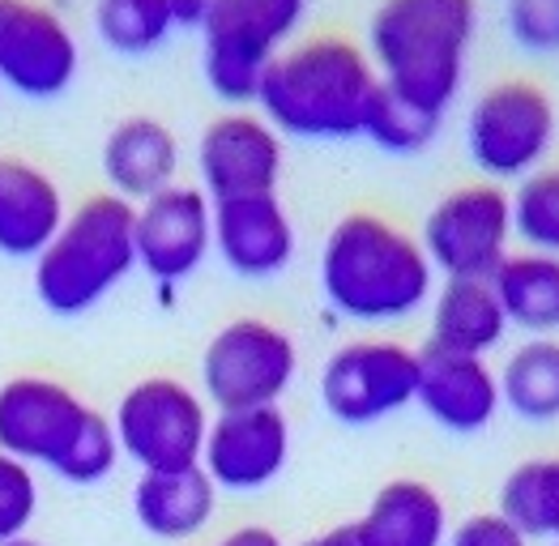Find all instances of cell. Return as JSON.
<instances>
[{"instance_id": "7", "label": "cell", "mask_w": 559, "mask_h": 546, "mask_svg": "<svg viewBox=\"0 0 559 546\" xmlns=\"http://www.w3.org/2000/svg\"><path fill=\"white\" fill-rule=\"evenodd\" d=\"M308 0H218L201 26V73L223 103H252L270 60L304 26Z\"/></svg>"}, {"instance_id": "21", "label": "cell", "mask_w": 559, "mask_h": 546, "mask_svg": "<svg viewBox=\"0 0 559 546\" xmlns=\"http://www.w3.org/2000/svg\"><path fill=\"white\" fill-rule=\"evenodd\" d=\"M218 512V487L201 465L167 470V474H141L133 487V517L150 538L188 543L197 538Z\"/></svg>"}, {"instance_id": "16", "label": "cell", "mask_w": 559, "mask_h": 546, "mask_svg": "<svg viewBox=\"0 0 559 546\" xmlns=\"http://www.w3.org/2000/svg\"><path fill=\"white\" fill-rule=\"evenodd\" d=\"M214 252L243 282H270L295 265L299 227L278 192L214 201Z\"/></svg>"}, {"instance_id": "19", "label": "cell", "mask_w": 559, "mask_h": 546, "mask_svg": "<svg viewBox=\"0 0 559 546\" xmlns=\"http://www.w3.org/2000/svg\"><path fill=\"white\" fill-rule=\"evenodd\" d=\"M69 218L60 180L26 154H0V257L35 261Z\"/></svg>"}, {"instance_id": "5", "label": "cell", "mask_w": 559, "mask_h": 546, "mask_svg": "<svg viewBox=\"0 0 559 546\" xmlns=\"http://www.w3.org/2000/svg\"><path fill=\"white\" fill-rule=\"evenodd\" d=\"M133 214L138 210L107 188L69 205L64 227L31 261L35 299L51 317H86L138 270Z\"/></svg>"}, {"instance_id": "12", "label": "cell", "mask_w": 559, "mask_h": 546, "mask_svg": "<svg viewBox=\"0 0 559 546\" xmlns=\"http://www.w3.org/2000/svg\"><path fill=\"white\" fill-rule=\"evenodd\" d=\"M82 44L44 0H0V86L22 98H60L78 82Z\"/></svg>"}, {"instance_id": "9", "label": "cell", "mask_w": 559, "mask_h": 546, "mask_svg": "<svg viewBox=\"0 0 559 546\" xmlns=\"http://www.w3.org/2000/svg\"><path fill=\"white\" fill-rule=\"evenodd\" d=\"M210 418L214 414L201 389L176 376H145L116 402L111 427L120 456H129L141 474H167L201 465Z\"/></svg>"}, {"instance_id": "11", "label": "cell", "mask_w": 559, "mask_h": 546, "mask_svg": "<svg viewBox=\"0 0 559 546\" xmlns=\"http://www.w3.org/2000/svg\"><path fill=\"white\" fill-rule=\"evenodd\" d=\"M419 351L397 337H350L321 367V406L342 427H372L415 406Z\"/></svg>"}, {"instance_id": "30", "label": "cell", "mask_w": 559, "mask_h": 546, "mask_svg": "<svg viewBox=\"0 0 559 546\" xmlns=\"http://www.w3.org/2000/svg\"><path fill=\"white\" fill-rule=\"evenodd\" d=\"M504 31L530 56H559V0H504Z\"/></svg>"}, {"instance_id": "26", "label": "cell", "mask_w": 559, "mask_h": 546, "mask_svg": "<svg viewBox=\"0 0 559 546\" xmlns=\"http://www.w3.org/2000/svg\"><path fill=\"white\" fill-rule=\"evenodd\" d=\"M94 35L120 56H150L180 26L167 0H94Z\"/></svg>"}, {"instance_id": "32", "label": "cell", "mask_w": 559, "mask_h": 546, "mask_svg": "<svg viewBox=\"0 0 559 546\" xmlns=\"http://www.w3.org/2000/svg\"><path fill=\"white\" fill-rule=\"evenodd\" d=\"M167 9H171V17H176V26H192V31H201V26H205V17L218 9V0H167Z\"/></svg>"}, {"instance_id": "10", "label": "cell", "mask_w": 559, "mask_h": 546, "mask_svg": "<svg viewBox=\"0 0 559 546\" xmlns=\"http://www.w3.org/2000/svg\"><path fill=\"white\" fill-rule=\"evenodd\" d=\"M419 244L440 282L491 277L516 244L513 192L487 180L449 188L423 214Z\"/></svg>"}, {"instance_id": "29", "label": "cell", "mask_w": 559, "mask_h": 546, "mask_svg": "<svg viewBox=\"0 0 559 546\" xmlns=\"http://www.w3.org/2000/svg\"><path fill=\"white\" fill-rule=\"evenodd\" d=\"M35 512H39L35 470L17 456L0 453V546L13 543V538H26Z\"/></svg>"}, {"instance_id": "14", "label": "cell", "mask_w": 559, "mask_h": 546, "mask_svg": "<svg viewBox=\"0 0 559 546\" xmlns=\"http://www.w3.org/2000/svg\"><path fill=\"white\" fill-rule=\"evenodd\" d=\"M133 210L138 270L158 290L185 286L214 252V201L197 183L180 180Z\"/></svg>"}, {"instance_id": "3", "label": "cell", "mask_w": 559, "mask_h": 546, "mask_svg": "<svg viewBox=\"0 0 559 546\" xmlns=\"http://www.w3.org/2000/svg\"><path fill=\"white\" fill-rule=\"evenodd\" d=\"M474 39L478 0H380L364 51L393 98L444 120L466 86Z\"/></svg>"}, {"instance_id": "23", "label": "cell", "mask_w": 559, "mask_h": 546, "mask_svg": "<svg viewBox=\"0 0 559 546\" xmlns=\"http://www.w3.org/2000/svg\"><path fill=\"white\" fill-rule=\"evenodd\" d=\"M491 286L509 329H521L525 337H559V257L513 248L491 273Z\"/></svg>"}, {"instance_id": "1", "label": "cell", "mask_w": 559, "mask_h": 546, "mask_svg": "<svg viewBox=\"0 0 559 546\" xmlns=\"http://www.w3.org/2000/svg\"><path fill=\"white\" fill-rule=\"evenodd\" d=\"M317 277L329 312L368 329L415 320L440 286L419 235L372 210L342 214L329 227Z\"/></svg>"}, {"instance_id": "24", "label": "cell", "mask_w": 559, "mask_h": 546, "mask_svg": "<svg viewBox=\"0 0 559 546\" xmlns=\"http://www.w3.org/2000/svg\"><path fill=\"white\" fill-rule=\"evenodd\" d=\"M500 402L521 423H559V337H525L496 367Z\"/></svg>"}, {"instance_id": "35", "label": "cell", "mask_w": 559, "mask_h": 546, "mask_svg": "<svg viewBox=\"0 0 559 546\" xmlns=\"http://www.w3.org/2000/svg\"><path fill=\"white\" fill-rule=\"evenodd\" d=\"M4 546H44V543H35V538H13V543H4Z\"/></svg>"}, {"instance_id": "15", "label": "cell", "mask_w": 559, "mask_h": 546, "mask_svg": "<svg viewBox=\"0 0 559 546\" xmlns=\"http://www.w3.org/2000/svg\"><path fill=\"white\" fill-rule=\"evenodd\" d=\"M290 461V418L282 406L218 410L210 418L201 470L218 491L252 496L270 487Z\"/></svg>"}, {"instance_id": "25", "label": "cell", "mask_w": 559, "mask_h": 546, "mask_svg": "<svg viewBox=\"0 0 559 546\" xmlns=\"http://www.w3.org/2000/svg\"><path fill=\"white\" fill-rule=\"evenodd\" d=\"M496 512L530 543L559 546V453L513 465L500 483Z\"/></svg>"}, {"instance_id": "17", "label": "cell", "mask_w": 559, "mask_h": 546, "mask_svg": "<svg viewBox=\"0 0 559 546\" xmlns=\"http://www.w3.org/2000/svg\"><path fill=\"white\" fill-rule=\"evenodd\" d=\"M98 167H103V180H107L111 197L141 205V201L167 192L171 183H180L185 150H180V136L167 120L138 111V116H124L107 129L103 150H98Z\"/></svg>"}, {"instance_id": "2", "label": "cell", "mask_w": 559, "mask_h": 546, "mask_svg": "<svg viewBox=\"0 0 559 546\" xmlns=\"http://www.w3.org/2000/svg\"><path fill=\"white\" fill-rule=\"evenodd\" d=\"M380 91L364 44L346 35H308L270 60L252 103L282 141H350L364 136Z\"/></svg>"}, {"instance_id": "6", "label": "cell", "mask_w": 559, "mask_h": 546, "mask_svg": "<svg viewBox=\"0 0 559 546\" xmlns=\"http://www.w3.org/2000/svg\"><path fill=\"white\" fill-rule=\"evenodd\" d=\"M462 141L474 171L487 183H521L543 171L556 154L559 111L556 98L530 78L491 82L469 98Z\"/></svg>"}, {"instance_id": "8", "label": "cell", "mask_w": 559, "mask_h": 546, "mask_svg": "<svg viewBox=\"0 0 559 546\" xmlns=\"http://www.w3.org/2000/svg\"><path fill=\"white\" fill-rule=\"evenodd\" d=\"M299 376V342L265 317L227 320L201 351V397L210 410L282 406Z\"/></svg>"}, {"instance_id": "13", "label": "cell", "mask_w": 559, "mask_h": 546, "mask_svg": "<svg viewBox=\"0 0 559 546\" xmlns=\"http://www.w3.org/2000/svg\"><path fill=\"white\" fill-rule=\"evenodd\" d=\"M197 188L210 201L278 192L286 171V141L252 107L218 111L197 136Z\"/></svg>"}, {"instance_id": "34", "label": "cell", "mask_w": 559, "mask_h": 546, "mask_svg": "<svg viewBox=\"0 0 559 546\" xmlns=\"http://www.w3.org/2000/svg\"><path fill=\"white\" fill-rule=\"evenodd\" d=\"M299 546H364V538H359V525L346 521V525H333V530H325V534H317V538H308V543Z\"/></svg>"}, {"instance_id": "28", "label": "cell", "mask_w": 559, "mask_h": 546, "mask_svg": "<svg viewBox=\"0 0 559 546\" xmlns=\"http://www.w3.org/2000/svg\"><path fill=\"white\" fill-rule=\"evenodd\" d=\"M436 133H440L436 116H423L411 103L393 98L389 91H380L372 116L364 124V136L372 141L376 150H384V154H423L436 141Z\"/></svg>"}, {"instance_id": "22", "label": "cell", "mask_w": 559, "mask_h": 546, "mask_svg": "<svg viewBox=\"0 0 559 546\" xmlns=\"http://www.w3.org/2000/svg\"><path fill=\"white\" fill-rule=\"evenodd\" d=\"M355 525L364 546H444L453 530L440 491L423 478H389Z\"/></svg>"}, {"instance_id": "20", "label": "cell", "mask_w": 559, "mask_h": 546, "mask_svg": "<svg viewBox=\"0 0 559 546\" xmlns=\"http://www.w3.org/2000/svg\"><path fill=\"white\" fill-rule=\"evenodd\" d=\"M509 317L496 299L491 277H453L440 282L431 304H427V346L449 351V355H474L491 359L504 337H509Z\"/></svg>"}, {"instance_id": "18", "label": "cell", "mask_w": 559, "mask_h": 546, "mask_svg": "<svg viewBox=\"0 0 559 546\" xmlns=\"http://www.w3.org/2000/svg\"><path fill=\"white\" fill-rule=\"evenodd\" d=\"M415 406L423 414L453 431V436H478L500 418V376L491 359L474 355H449V351H419V393Z\"/></svg>"}, {"instance_id": "31", "label": "cell", "mask_w": 559, "mask_h": 546, "mask_svg": "<svg viewBox=\"0 0 559 546\" xmlns=\"http://www.w3.org/2000/svg\"><path fill=\"white\" fill-rule=\"evenodd\" d=\"M444 546H534L521 530H513L500 512H474L466 521H457V530H449Z\"/></svg>"}, {"instance_id": "4", "label": "cell", "mask_w": 559, "mask_h": 546, "mask_svg": "<svg viewBox=\"0 0 559 546\" xmlns=\"http://www.w3.org/2000/svg\"><path fill=\"white\" fill-rule=\"evenodd\" d=\"M0 453L47 465L56 478L94 487L116 461V427L103 410L82 402L51 376H13L0 384Z\"/></svg>"}, {"instance_id": "27", "label": "cell", "mask_w": 559, "mask_h": 546, "mask_svg": "<svg viewBox=\"0 0 559 546\" xmlns=\"http://www.w3.org/2000/svg\"><path fill=\"white\" fill-rule=\"evenodd\" d=\"M513 227L521 248L559 257V163H547L513 188Z\"/></svg>"}, {"instance_id": "33", "label": "cell", "mask_w": 559, "mask_h": 546, "mask_svg": "<svg viewBox=\"0 0 559 546\" xmlns=\"http://www.w3.org/2000/svg\"><path fill=\"white\" fill-rule=\"evenodd\" d=\"M218 546H282V538L265 525H239L235 534H227Z\"/></svg>"}]
</instances>
